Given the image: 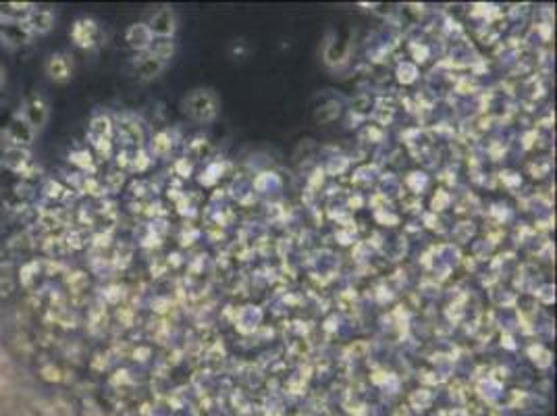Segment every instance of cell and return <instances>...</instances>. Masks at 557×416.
<instances>
[{"label": "cell", "mask_w": 557, "mask_h": 416, "mask_svg": "<svg viewBox=\"0 0 557 416\" xmlns=\"http://www.w3.org/2000/svg\"><path fill=\"white\" fill-rule=\"evenodd\" d=\"M19 115L25 119V123H27L36 133H40V131L46 129V125H48V121H50V104H48V100H46L44 94H40V92H29V94L23 98V102H21Z\"/></svg>", "instance_id": "obj_1"}, {"label": "cell", "mask_w": 557, "mask_h": 416, "mask_svg": "<svg viewBox=\"0 0 557 416\" xmlns=\"http://www.w3.org/2000/svg\"><path fill=\"white\" fill-rule=\"evenodd\" d=\"M3 135L9 146H15V148H29L36 140V131L25 123V119L17 113L9 123L7 127L3 129Z\"/></svg>", "instance_id": "obj_2"}, {"label": "cell", "mask_w": 557, "mask_h": 416, "mask_svg": "<svg viewBox=\"0 0 557 416\" xmlns=\"http://www.w3.org/2000/svg\"><path fill=\"white\" fill-rule=\"evenodd\" d=\"M44 73L54 84H67L73 78V60L67 52H54L44 62Z\"/></svg>", "instance_id": "obj_3"}, {"label": "cell", "mask_w": 557, "mask_h": 416, "mask_svg": "<svg viewBox=\"0 0 557 416\" xmlns=\"http://www.w3.org/2000/svg\"><path fill=\"white\" fill-rule=\"evenodd\" d=\"M69 36H71L73 44L78 48H94L98 42H100V27L94 19H78L71 27V32H69Z\"/></svg>", "instance_id": "obj_4"}, {"label": "cell", "mask_w": 557, "mask_h": 416, "mask_svg": "<svg viewBox=\"0 0 557 416\" xmlns=\"http://www.w3.org/2000/svg\"><path fill=\"white\" fill-rule=\"evenodd\" d=\"M54 13L50 11V9H32L29 11V15L23 19V23H25V27L29 30V34H38V36H42V34H48L52 27H54Z\"/></svg>", "instance_id": "obj_5"}, {"label": "cell", "mask_w": 557, "mask_h": 416, "mask_svg": "<svg viewBox=\"0 0 557 416\" xmlns=\"http://www.w3.org/2000/svg\"><path fill=\"white\" fill-rule=\"evenodd\" d=\"M0 159H3V165L17 171V173H23L27 169V165L32 163V154L27 148H15V146H9L3 150V154H0Z\"/></svg>", "instance_id": "obj_6"}, {"label": "cell", "mask_w": 557, "mask_h": 416, "mask_svg": "<svg viewBox=\"0 0 557 416\" xmlns=\"http://www.w3.org/2000/svg\"><path fill=\"white\" fill-rule=\"evenodd\" d=\"M150 40H152V32H150V27L148 25H133V27H129V32H127V42H129V46H133V48H137V50H142V48H146L148 44H150Z\"/></svg>", "instance_id": "obj_7"}, {"label": "cell", "mask_w": 557, "mask_h": 416, "mask_svg": "<svg viewBox=\"0 0 557 416\" xmlns=\"http://www.w3.org/2000/svg\"><path fill=\"white\" fill-rule=\"evenodd\" d=\"M150 32L152 34H158V36H169V34H173V30H175V25H173V13L171 11H158L154 17H152V21H150Z\"/></svg>", "instance_id": "obj_8"}, {"label": "cell", "mask_w": 557, "mask_h": 416, "mask_svg": "<svg viewBox=\"0 0 557 416\" xmlns=\"http://www.w3.org/2000/svg\"><path fill=\"white\" fill-rule=\"evenodd\" d=\"M161 58L158 56H144V58H139L137 62H135V71H137V76L139 78H152V76H156L158 71H161Z\"/></svg>", "instance_id": "obj_9"}, {"label": "cell", "mask_w": 557, "mask_h": 416, "mask_svg": "<svg viewBox=\"0 0 557 416\" xmlns=\"http://www.w3.org/2000/svg\"><path fill=\"white\" fill-rule=\"evenodd\" d=\"M110 121L106 117H96L90 125V135L94 137L96 142H106L110 137Z\"/></svg>", "instance_id": "obj_10"}, {"label": "cell", "mask_w": 557, "mask_h": 416, "mask_svg": "<svg viewBox=\"0 0 557 416\" xmlns=\"http://www.w3.org/2000/svg\"><path fill=\"white\" fill-rule=\"evenodd\" d=\"M42 192H44V198H48V200H60L62 196H64V187L58 183V181H54V179H50V181H46L44 183V187H42Z\"/></svg>", "instance_id": "obj_11"}, {"label": "cell", "mask_w": 557, "mask_h": 416, "mask_svg": "<svg viewBox=\"0 0 557 416\" xmlns=\"http://www.w3.org/2000/svg\"><path fill=\"white\" fill-rule=\"evenodd\" d=\"M69 161H71V163H73L75 167L84 169V171L92 169V154H90L88 150H80V152H73V154H69Z\"/></svg>", "instance_id": "obj_12"}, {"label": "cell", "mask_w": 557, "mask_h": 416, "mask_svg": "<svg viewBox=\"0 0 557 416\" xmlns=\"http://www.w3.org/2000/svg\"><path fill=\"white\" fill-rule=\"evenodd\" d=\"M5 84H7V69L0 65V94L5 90Z\"/></svg>", "instance_id": "obj_13"}]
</instances>
